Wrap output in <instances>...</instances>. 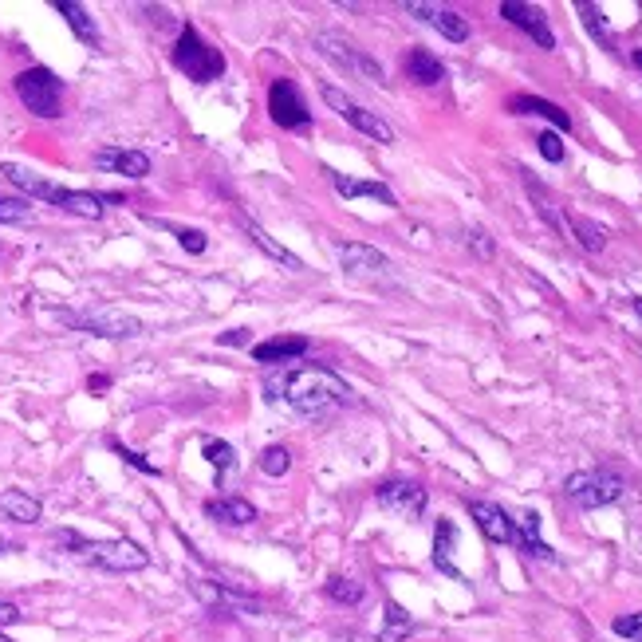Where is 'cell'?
I'll list each match as a JSON object with an SVG mask.
<instances>
[{"mask_svg": "<svg viewBox=\"0 0 642 642\" xmlns=\"http://www.w3.org/2000/svg\"><path fill=\"white\" fill-rule=\"evenodd\" d=\"M264 390H268L264 394L268 402H284V406H292L304 418H323V414H331V410L351 402V386L343 383L335 371L320 367V363L292 367V371L268 379Z\"/></svg>", "mask_w": 642, "mask_h": 642, "instance_id": "1", "label": "cell"}, {"mask_svg": "<svg viewBox=\"0 0 642 642\" xmlns=\"http://www.w3.org/2000/svg\"><path fill=\"white\" fill-rule=\"evenodd\" d=\"M0 174L16 186V190L32 193V197H40V201H52V205H60L67 213H75V217H87V221H99L103 213H107V205H119L123 201V193H87V190H64V186H56V182H44V178H36L32 170H24V166H12V162H4L0 166Z\"/></svg>", "mask_w": 642, "mask_h": 642, "instance_id": "2", "label": "cell"}, {"mask_svg": "<svg viewBox=\"0 0 642 642\" xmlns=\"http://www.w3.org/2000/svg\"><path fill=\"white\" fill-rule=\"evenodd\" d=\"M16 95L36 119H60L64 115V79L52 67H28L16 75Z\"/></svg>", "mask_w": 642, "mask_h": 642, "instance_id": "3", "label": "cell"}, {"mask_svg": "<svg viewBox=\"0 0 642 642\" xmlns=\"http://www.w3.org/2000/svg\"><path fill=\"white\" fill-rule=\"evenodd\" d=\"M174 67L193 83H213L225 75V56L209 40H201V32L193 24H182V36L174 44Z\"/></svg>", "mask_w": 642, "mask_h": 642, "instance_id": "4", "label": "cell"}, {"mask_svg": "<svg viewBox=\"0 0 642 642\" xmlns=\"http://www.w3.org/2000/svg\"><path fill=\"white\" fill-rule=\"evenodd\" d=\"M339 264L351 280L367 284V288H394V264L386 253H379L375 245H359V241H339L335 245Z\"/></svg>", "mask_w": 642, "mask_h": 642, "instance_id": "5", "label": "cell"}, {"mask_svg": "<svg viewBox=\"0 0 642 642\" xmlns=\"http://www.w3.org/2000/svg\"><path fill=\"white\" fill-rule=\"evenodd\" d=\"M564 493L579 509H607L623 497V477L611 469H579L564 481Z\"/></svg>", "mask_w": 642, "mask_h": 642, "instance_id": "6", "label": "cell"}, {"mask_svg": "<svg viewBox=\"0 0 642 642\" xmlns=\"http://www.w3.org/2000/svg\"><path fill=\"white\" fill-rule=\"evenodd\" d=\"M320 95H323V103H327V107H331V111H335V115H339L347 127H355L359 134H367L371 142H383V146H390V142H394V130L386 127L375 111H367L363 103H355L347 91H339V87L323 83Z\"/></svg>", "mask_w": 642, "mask_h": 642, "instance_id": "7", "label": "cell"}, {"mask_svg": "<svg viewBox=\"0 0 642 642\" xmlns=\"http://www.w3.org/2000/svg\"><path fill=\"white\" fill-rule=\"evenodd\" d=\"M316 48H320L331 64L343 67V71H355V75H363V79H371V83H386L379 60H375V56H367V48H355L347 36L320 32V36H316Z\"/></svg>", "mask_w": 642, "mask_h": 642, "instance_id": "8", "label": "cell"}, {"mask_svg": "<svg viewBox=\"0 0 642 642\" xmlns=\"http://www.w3.org/2000/svg\"><path fill=\"white\" fill-rule=\"evenodd\" d=\"M268 115L272 123L284 130H308L312 127V115H308V103H304V91L292 83V79H272L268 83Z\"/></svg>", "mask_w": 642, "mask_h": 642, "instance_id": "9", "label": "cell"}, {"mask_svg": "<svg viewBox=\"0 0 642 642\" xmlns=\"http://www.w3.org/2000/svg\"><path fill=\"white\" fill-rule=\"evenodd\" d=\"M79 556H87L95 568H103V572H142L146 564H150V556H146V548L142 544H134V540H107V544H83L79 548Z\"/></svg>", "mask_w": 642, "mask_h": 642, "instance_id": "10", "label": "cell"}, {"mask_svg": "<svg viewBox=\"0 0 642 642\" xmlns=\"http://www.w3.org/2000/svg\"><path fill=\"white\" fill-rule=\"evenodd\" d=\"M375 501L383 513L398 516V520H418L426 513V489L418 481H386V485H379Z\"/></svg>", "mask_w": 642, "mask_h": 642, "instance_id": "11", "label": "cell"}, {"mask_svg": "<svg viewBox=\"0 0 642 642\" xmlns=\"http://www.w3.org/2000/svg\"><path fill=\"white\" fill-rule=\"evenodd\" d=\"M410 16H418L422 24H430L434 32H442L450 44H465L469 40V20L453 8H442V4H422V0H406L402 4Z\"/></svg>", "mask_w": 642, "mask_h": 642, "instance_id": "12", "label": "cell"}, {"mask_svg": "<svg viewBox=\"0 0 642 642\" xmlns=\"http://www.w3.org/2000/svg\"><path fill=\"white\" fill-rule=\"evenodd\" d=\"M501 16L520 28L528 40H536L544 52H552L556 48V36H552V28H548V16H544V8H536V4H520V0H505L501 4Z\"/></svg>", "mask_w": 642, "mask_h": 642, "instance_id": "13", "label": "cell"}, {"mask_svg": "<svg viewBox=\"0 0 642 642\" xmlns=\"http://www.w3.org/2000/svg\"><path fill=\"white\" fill-rule=\"evenodd\" d=\"M64 320L87 335H99V339H134L142 331V323L134 316H123V312H87V316H64Z\"/></svg>", "mask_w": 642, "mask_h": 642, "instance_id": "14", "label": "cell"}, {"mask_svg": "<svg viewBox=\"0 0 642 642\" xmlns=\"http://www.w3.org/2000/svg\"><path fill=\"white\" fill-rule=\"evenodd\" d=\"M95 166L107 174H123V178H146L150 174V158L142 150H119V146H103L95 150Z\"/></svg>", "mask_w": 642, "mask_h": 642, "instance_id": "15", "label": "cell"}, {"mask_svg": "<svg viewBox=\"0 0 642 642\" xmlns=\"http://www.w3.org/2000/svg\"><path fill=\"white\" fill-rule=\"evenodd\" d=\"M469 516L477 520V528L493 540V544H516V524L509 520V513L501 505L489 501H469Z\"/></svg>", "mask_w": 642, "mask_h": 642, "instance_id": "16", "label": "cell"}, {"mask_svg": "<svg viewBox=\"0 0 642 642\" xmlns=\"http://www.w3.org/2000/svg\"><path fill=\"white\" fill-rule=\"evenodd\" d=\"M205 516L217 524H229V528H245L257 520V505L245 497H221V501H205Z\"/></svg>", "mask_w": 642, "mask_h": 642, "instance_id": "17", "label": "cell"}, {"mask_svg": "<svg viewBox=\"0 0 642 642\" xmlns=\"http://www.w3.org/2000/svg\"><path fill=\"white\" fill-rule=\"evenodd\" d=\"M190 591L205 603V607H213V611H221V607H245V611H260L253 599H241V595H233L225 583H217V579H190Z\"/></svg>", "mask_w": 642, "mask_h": 642, "instance_id": "18", "label": "cell"}, {"mask_svg": "<svg viewBox=\"0 0 642 642\" xmlns=\"http://www.w3.org/2000/svg\"><path fill=\"white\" fill-rule=\"evenodd\" d=\"M308 351V339L304 335H280V339H268L253 347V359L257 363H292V359H304Z\"/></svg>", "mask_w": 642, "mask_h": 642, "instance_id": "19", "label": "cell"}, {"mask_svg": "<svg viewBox=\"0 0 642 642\" xmlns=\"http://www.w3.org/2000/svg\"><path fill=\"white\" fill-rule=\"evenodd\" d=\"M509 111H513V115H540V119H548L556 130H572V119H568L564 107H556V103H548V99H536V95H513V99H509Z\"/></svg>", "mask_w": 642, "mask_h": 642, "instance_id": "20", "label": "cell"}, {"mask_svg": "<svg viewBox=\"0 0 642 642\" xmlns=\"http://www.w3.org/2000/svg\"><path fill=\"white\" fill-rule=\"evenodd\" d=\"M327 174H331L335 193L347 197V201H351V197H371V201H379V205H398L390 186H383V182H359V178H347V174H335V170H327Z\"/></svg>", "mask_w": 642, "mask_h": 642, "instance_id": "21", "label": "cell"}, {"mask_svg": "<svg viewBox=\"0 0 642 642\" xmlns=\"http://www.w3.org/2000/svg\"><path fill=\"white\" fill-rule=\"evenodd\" d=\"M241 229L249 233V241L257 245V249H260V253H264V257H272V260H276V264H284V268H292V272H300V268H304V260L296 257V253H288V249H284L280 241H272V237H268V233L260 229L257 221H249V217H241Z\"/></svg>", "mask_w": 642, "mask_h": 642, "instance_id": "22", "label": "cell"}, {"mask_svg": "<svg viewBox=\"0 0 642 642\" xmlns=\"http://www.w3.org/2000/svg\"><path fill=\"white\" fill-rule=\"evenodd\" d=\"M0 513L8 516V520H16V524H36L40 513H44V505L32 493H24V489H4L0 493Z\"/></svg>", "mask_w": 642, "mask_h": 642, "instance_id": "23", "label": "cell"}, {"mask_svg": "<svg viewBox=\"0 0 642 642\" xmlns=\"http://www.w3.org/2000/svg\"><path fill=\"white\" fill-rule=\"evenodd\" d=\"M406 75L414 79V83H422V87H438L442 79H446V67L438 56H430L426 48H414L410 56H406Z\"/></svg>", "mask_w": 642, "mask_h": 642, "instance_id": "24", "label": "cell"}, {"mask_svg": "<svg viewBox=\"0 0 642 642\" xmlns=\"http://www.w3.org/2000/svg\"><path fill=\"white\" fill-rule=\"evenodd\" d=\"M516 544H520L528 556H536V560H556V552L540 540V516L536 513H524L516 520Z\"/></svg>", "mask_w": 642, "mask_h": 642, "instance_id": "25", "label": "cell"}, {"mask_svg": "<svg viewBox=\"0 0 642 642\" xmlns=\"http://www.w3.org/2000/svg\"><path fill=\"white\" fill-rule=\"evenodd\" d=\"M56 12H64V20L71 24V32L87 44V48H99V28L91 20V12L83 4H71V0H56Z\"/></svg>", "mask_w": 642, "mask_h": 642, "instance_id": "26", "label": "cell"}, {"mask_svg": "<svg viewBox=\"0 0 642 642\" xmlns=\"http://www.w3.org/2000/svg\"><path fill=\"white\" fill-rule=\"evenodd\" d=\"M414 635V619L406 615V607H398L394 599H386V623L379 631V642H406Z\"/></svg>", "mask_w": 642, "mask_h": 642, "instance_id": "27", "label": "cell"}, {"mask_svg": "<svg viewBox=\"0 0 642 642\" xmlns=\"http://www.w3.org/2000/svg\"><path fill=\"white\" fill-rule=\"evenodd\" d=\"M564 229L576 233L579 249H587V253H603V249H607L603 225H595V221H587V217H564Z\"/></svg>", "mask_w": 642, "mask_h": 642, "instance_id": "28", "label": "cell"}, {"mask_svg": "<svg viewBox=\"0 0 642 642\" xmlns=\"http://www.w3.org/2000/svg\"><path fill=\"white\" fill-rule=\"evenodd\" d=\"M524 186H528L532 201H536V213H540V217H544V221H548V225L560 233V229H564V213H560V205L552 201V193L544 190V186H540V182H536L528 170H524Z\"/></svg>", "mask_w": 642, "mask_h": 642, "instance_id": "29", "label": "cell"}, {"mask_svg": "<svg viewBox=\"0 0 642 642\" xmlns=\"http://www.w3.org/2000/svg\"><path fill=\"white\" fill-rule=\"evenodd\" d=\"M450 552H453V524L450 520H438V532H434V564H438V572L461 579V568L450 560Z\"/></svg>", "mask_w": 642, "mask_h": 642, "instance_id": "30", "label": "cell"}, {"mask_svg": "<svg viewBox=\"0 0 642 642\" xmlns=\"http://www.w3.org/2000/svg\"><path fill=\"white\" fill-rule=\"evenodd\" d=\"M579 16H583V24H587V32L603 44V48H611L615 40H611V28H607V20H603V12L595 8V4H579Z\"/></svg>", "mask_w": 642, "mask_h": 642, "instance_id": "31", "label": "cell"}, {"mask_svg": "<svg viewBox=\"0 0 642 642\" xmlns=\"http://www.w3.org/2000/svg\"><path fill=\"white\" fill-rule=\"evenodd\" d=\"M260 469H264L268 477H284V473L292 469V453L284 450V446H268V450L260 453Z\"/></svg>", "mask_w": 642, "mask_h": 642, "instance_id": "32", "label": "cell"}, {"mask_svg": "<svg viewBox=\"0 0 642 642\" xmlns=\"http://www.w3.org/2000/svg\"><path fill=\"white\" fill-rule=\"evenodd\" d=\"M201 453H205V461H209L217 473H225V469L233 465V457H237L229 442H217V438H213V442H205V446H201Z\"/></svg>", "mask_w": 642, "mask_h": 642, "instance_id": "33", "label": "cell"}, {"mask_svg": "<svg viewBox=\"0 0 642 642\" xmlns=\"http://www.w3.org/2000/svg\"><path fill=\"white\" fill-rule=\"evenodd\" d=\"M28 217H32V205L24 197H0V225H16Z\"/></svg>", "mask_w": 642, "mask_h": 642, "instance_id": "34", "label": "cell"}, {"mask_svg": "<svg viewBox=\"0 0 642 642\" xmlns=\"http://www.w3.org/2000/svg\"><path fill=\"white\" fill-rule=\"evenodd\" d=\"M174 237H178V245L190 253V257H201L205 253V233L201 229H178V225H166Z\"/></svg>", "mask_w": 642, "mask_h": 642, "instance_id": "35", "label": "cell"}, {"mask_svg": "<svg viewBox=\"0 0 642 642\" xmlns=\"http://www.w3.org/2000/svg\"><path fill=\"white\" fill-rule=\"evenodd\" d=\"M327 595L339 599V603H359V599H363V587H359L355 579H331V583H327Z\"/></svg>", "mask_w": 642, "mask_h": 642, "instance_id": "36", "label": "cell"}, {"mask_svg": "<svg viewBox=\"0 0 642 642\" xmlns=\"http://www.w3.org/2000/svg\"><path fill=\"white\" fill-rule=\"evenodd\" d=\"M611 631H615L619 639L642 642V611H635V615H619V619L611 623Z\"/></svg>", "mask_w": 642, "mask_h": 642, "instance_id": "37", "label": "cell"}, {"mask_svg": "<svg viewBox=\"0 0 642 642\" xmlns=\"http://www.w3.org/2000/svg\"><path fill=\"white\" fill-rule=\"evenodd\" d=\"M536 146H540V154H544L548 162H564V142H560L556 130H544V134L536 138Z\"/></svg>", "mask_w": 642, "mask_h": 642, "instance_id": "38", "label": "cell"}, {"mask_svg": "<svg viewBox=\"0 0 642 642\" xmlns=\"http://www.w3.org/2000/svg\"><path fill=\"white\" fill-rule=\"evenodd\" d=\"M465 245H469L481 260H493V253H497V245H493L489 233H481V229H469V233H465Z\"/></svg>", "mask_w": 642, "mask_h": 642, "instance_id": "39", "label": "cell"}, {"mask_svg": "<svg viewBox=\"0 0 642 642\" xmlns=\"http://www.w3.org/2000/svg\"><path fill=\"white\" fill-rule=\"evenodd\" d=\"M107 446H111V450L119 453V457H123V461H127V465H134V469H142V473H150V477H154V473H158V465H150V461H146V457H142V453L127 450V446H123V442H115V438H111V442H107Z\"/></svg>", "mask_w": 642, "mask_h": 642, "instance_id": "40", "label": "cell"}, {"mask_svg": "<svg viewBox=\"0 0 642 642\" xmlns=\"http://www.w3.org/2000/svg\"><path fill=\"white\" fill-rule=\"evenodd\" d=\"M8 623H20V607L8 603V599H0V627H8Z\"/></svg>", "mask_w": 642, "mask_h": 642, "instance_id": "41", "label": "cell"}, {"mask_svg": "<svg viewBox=\"0 0 642 642\" xmlns=\"http://www.w3.org/2000/svg\"><path fill=\"white\" fill-rule=\"evenodd\" d=\"M221 343H225V347H237V343L245 347V343H249V331H245V327H241V331H229V335H221Z\"/></svg>", "mask_w": 642, "mask_h": 642, "instance_id": "42", "label": "cell"}, {"mask_svg": "<svg viewBox=\"0 0 642 642\" xmlns=\"http://www.w3.org/2000/svg\"><path fill=\"white\" fill-rule=\"evenodd\" d=\"M635 67L642 71V52H635Z\"/></svg>", "mask_w": 642, "mask_h": 642, "instance_id": "43", "label": "cell"}, {"mask_svg": "<svg viewBox=\"0 0 642 642\" xmlns=\"http://www.w3.org/2000/svg\"><path fill=\"white\" fill-rule=\"evenodd\" d=\"M635 312H639V316H642V300H635Z\"/></svg>", "mask_w": 642, "mask_h": 642, "instance_id": "44", "label": "cell"}, {"mask_svg": "<svg viewBox=\"0 0 642 642\" xmlns=\"http://www.w3.org/2000/svg\"><path fill=\"white\" fill-rule=\"evenodd\" d=\"M0 552H8V544H4V540H0Z\"/></svg>", "mask_w": 642, "mask_h": 642, "instance_id": "45", "label": "cell"}, {"mask_svg": "<svg viewBox=\"0 0 642 642\" xmlns=\"http://www.w3.org/2000/svg\"><path fill=\"white\" fill-rule=\"evenodd\" d=\"M0 642H12V639H4V635H0Z\"/></svg>", "mask_w": 642, "mask_h": 642, "instance_id": "46", "label": "cell"}]
</instances>
